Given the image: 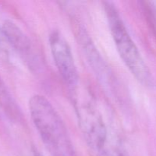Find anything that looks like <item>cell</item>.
I'll return each instance as SVG.
<instances>
[{"mask_svg": "<svg viewBox=\"0 0 156 156\" xmlns=\"http://www.w3.org/2000/svg\"><path fill=\"white\" fill-rule=\"evenodd\" d=\"M29 110L32 121L51 156H77L65 123L44 96H32Z\"/></svg>", "mask_w": 156, "mask_h": 156, "instance_id": "6da1fadb", "label": "cell"}, {"mask_svg": "<svg viewBox=\"0 0 156 156\" xmlns=\"http://www.w3.org/2000/svg\"><path fill=\"white\" fill-rule=\"evenodd\" d=\"M105 9L110 31L120 58L139 82L147 88H153L155 82L152 72L142 57L116 7L113 3L107 2Z\"/></svg>", "mask_w": 156, "mask_h": 156, "instance_id": "7a4b0ae2", "label": "cell"}, {"mask_svg": "<svg viewBox=\"0 0 156 156\" xmlns=\"http://www.w3.org/2000/svg\"><path fill=\"white\" fill-rule=\"evenodd\" d=\"M75 93L74 106L79 126L88 146L100 155L105 151L107 129L103 118L88 96Z\"/></svg>", "mask_w": 156, "mask_h": 156, "instance_id": "3957f363", "label": "cell"}, {"mask_svg": "<svg viewBox=\"0 0 156 156\" xmlns=\"http://www.w3.org/2000/svg\"><path fill=\"white\" fill-rule=\"evenodd\" d=\"M50 50L58 72L72 89L78 86L79 76L71 48L63 35L53 30L49 37Z\"/></svg>", "mask_w": 156, "mask_h": 156, "instance_id": "277c9868", "label": "cell"}, {"mask_svg": "<svg viewBox=\"0 0 156 156\" xmlns=\"http://www.w3.org/2000/svg\"><path fill=\"white\" fill-rule=\"evenodd\" d=\"M3 33L6 41L11 44L15 51L30 67H36L38 60L31 42L25 34L15 23L6 21L3 24Z\"/></svg>", "mask_w": 156, "mask_h": 156, "instance_id": "5b68a950", "label": "cell"}, {"mask_svg": "<svg viewBox=\"0 0 156 156\" xmlns=\"http://www.w3.org/2000/svg\"><path fill=\"white\" fill-rule=\"evenodd\" d=\"M0 112L5 114L8 117L18 120L21 116L20 111L7 88L0 79Z\"/></svg>", "mask_w": 156, "mask_h": 156, "instance_id": "8992f818", "label": "cell"}, {"mask_svg": "<svg viewBox=\"0 0 156 156\" xmlns=\"http://www.w3.org/2000/svg\"><path fill=\"white\" fill-rule=\"evenodd\" d=\"M5 37L4 33H3V30L0 27V50H5Z\"/></svg>", "mask_w": 156, "mask_h": 156, "instance_id": "52a82bcc", "label": "cell"}, {"mask_svg": "<svg viewBox=\"0 0 156 156\" xmlns=\"http://www.w3.org/2000/svg\"><path fill=\"white\" fill-rule=\"evenodd\" d=\"M29 156H43V155H41V154L40 153L37 149H33L31 151H30V155Z\"/></svg>", "mask_w": 156, "mask_h": 156, "instance_id": "ba28073f", "label": "cell"}]
</instances>
